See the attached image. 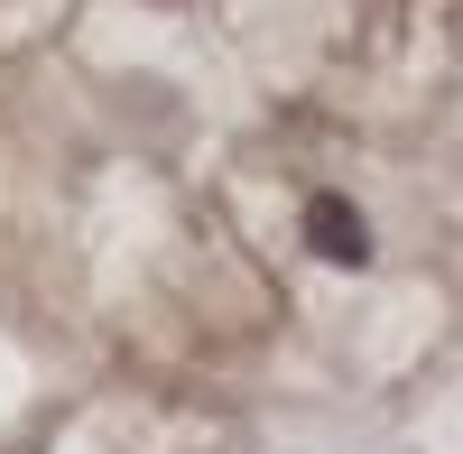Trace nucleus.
Here are the masks:
<instances>
[{
  "label": "nucleus",
  "mask_w": 463,
  "mask_h": 454,
  "mask_svg": "<svg viewBox=\"0 0 463 454\" xmlns=\"http://www.w3.org/2000/svg\"><path fill=\"white\" fill-rule=\"evenodd\" d=\"M306 241H316V260H334V270H362V260H371V222L343 195H316V204H306Z\"/></svg>",
  "instance_id": "f257e3e1"
}]
</instances>
